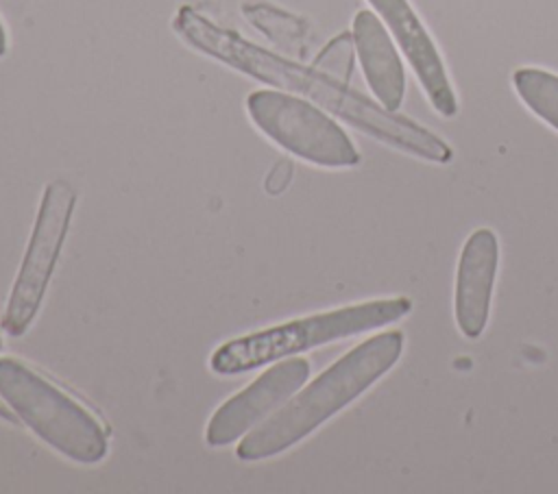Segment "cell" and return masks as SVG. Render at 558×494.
<instances>
[{"label": "cell", "mask_w": 558, "mask_h": 494, "mask_svg": "<svg viewBox=\"0 0 558 494\" xmlns=\"http://www.w3.org/2000/svg\"><path fill=\"white\" fill-rule=\"evenodd\" d=\"M172 28L194 50L255 81L299 94L392 148L434 163H447L453 157L451 148L425 126L375 104L347 83L327 76L314 65L305 67L246 41L238 33L214 24L192 7H181L177 11Z\"/></svg>", "instance_id": "6da1fadb"}, {"label": "cell", "mask_w": 558, "mask_h": 494, "mask_svg": "<svg viewBox=\"0 0 558 494\" xmlns=\"http://www.w3.org/2000/svg\"><path fill=\"white\" fill-rule=\"evenodd\" d=\"M401 353L403 333L397 329L364 339L248 431L238 444V457L259 461L294 446L381 379Z\"/></svg>", "instance_id": "7a4b0ae2"}, {"label": "cell", "mask_w": 558, "mask_h": 494, "mask_svg": "<svg viewBox=\"0 0 558 494\" xmlns=\"http://www.w3.org/2000/svg\"><path fill=\"white\" fill-rule=\"evenodd\" d=\"M410 298H379L340 309L314 313L307 318L288 320L270 329L242 335L218 346L209 357V368L216 374H240L264 363L351 337L377 326L392 324L408 316Z\"/></svg>", "instance_id": "3957f363"}, {"label": "cell", "mask_w": 558, "mask_h": 494, "mask_svg": "<svg viewBox=\"0 0 558 494\" xmlns=\"http://www.w3.org/2000/svg\"><path fill=\"white\" fill-rule=\"evenodd\" d=\"M0 398L41 442L76 464H98L107 429L78 400L13 357L0 359Z\"/></svg>", "instance_id": "277c9868"}, {"label": "cell", "mask_w": 558, "mask_h": 494, "mask_svg": "<svg viewBox=\"0 0 558 494\" xmlns=\"http://www.w3.org/2000/svg\"><path fill=\"white\" fill-rule=\"evenodd\" d=\"M251 122L290 155L320 168H351L360 152L323 109L290 91L257 89L246 96Z\"/></svg>", "instance_id": "5b68a950"}, {"label": "cell", "mask_w": 558, "mask_h": 494, "mask_svg": "<svg viewBox=\"0 0 558 494\" xmlns=\"http://www.w3.org/2000/svg\"><path fill=\"white\" fill-rule=\"evenodd\" d=\"M76 205V192L65 181H52L41 194L28 248L11 287L7 309L2 316V329L17 337L33 324L48 283L52 279L57 259L61 255L70 220Z\"/></svg>", "instance_id": "8992f818"}, {"label": "cell", "mask_w": 558, "mask_h": 494, "mask_svg": "<svg viewBox=\"0 0 558 494\" xmlns=\"http://www.w3.org/2000/svg\"><path fill=\"white\" fill-rule=\"evenodd\" d=\"M310 376V363L288 357L262 372L248 387L225 400L207 422L205 440L209 446H227L268 420Z\"/></svg>", "instance_id": "52a82bcc"}, {"label": "cell", "mask_w": 558, "mask_h": 494, "mask_svg": "<svg viewBox=\"0 0 558 494\" xmlns=\"http://www.w3.org/2000/svg\"><path fill=\"white\" fill-rule=\"evenodd\" d=\"M384 20V24L395 35L405 59L410 61L421 87L425 89L432 107L442 118H453L458 113V98L447 76L442 57L429 37L427 28L418 20L416 11L408 0H366Z\"/></svg>", "instance_id": "ba28073f"}, {"label": "cell", "mask_w": 558, "mask_h": 494, "mask_svg": "<svg viewBox=\"0 0 558 494\" xmlns=\"http://www.w3.org/2000/svg\"><path fill=\"white\" fill-rule=\"evenodd\" d=\"M499 265V239L490 229L473 231L460 252L456 274V322L464 337H480L490 311Z\"/></svg>", "instance_id": "9c48e42d"}, {"label": "cell", "mask_w": 558, "mask_h": 494, "mask_svg": "<svg viewBox=\"0 0 558 494\" xmlns=\"http://www.w3.org/2000/svg\"><path fill=\"white\" fill-rule=\"evenodd\" d=\"M351 35L371 91L381 107L397 111L405 94V72L388 30L373 11L362 9L353 17Z\"/></svg>", "instance_id": "30bf717a"}, {"label": "cell", "mask_w": 558, "mask_h": 494, "mask_svg": "<svg viewBox=\"0 0 558 494\" xmlns=\"http://www.w3.org/2000/svg\"><path fill=\"white\" fill-rule=\"evenodd\" d=\"M242 15L246 22L257 28L264 37H268L275 46L292 52L303 54L305 37H307V22L290 11H283L268 2H244Z\"/></svg>", "instance_id": "8fae6325"}, {"label": "cell", "mask_w": 558, "mask_h": 494, "mask_svg": "<svg viewBox=\"0 0 558 494\" xmlns=\"http://www.w3.org/2000/svg\"><path fill=\"white\" fill-rule=\"evenodd\" d=\"M512 85L523 104L558 131V74L541 67H519Z\"/></svg>", "instance_id": "7c38bea8"}, {"label": "cell", "mask_w": 558, "mask_h": 494, "mask_svg": "<svg viewBox=\"0 0 558 494\" xmlns=\"http://www.w3.org/2000/svg\"><path fill=\"white\" fill-rule=\"evenodd\" d=\"M353 61H355V44L351 33H340L331 41L325 44V48L316 54L314 67L325 72L327 76L349 83L353 74Z\"/></svg>", "instance_id": "4fadbf2b"}, {"label": "cell", "mask_w": 558, "mask_h": 494, "mask_svg": "<svg viewBox=\"0 0 558 494\" xmlns=\"http://www.w3.org/2000/svg\"><path fill=\"white\" fill-rule=\"evenodd\" d=\"M290 178H292V163H290V161H279V163L270 170V174H268V178H266V192L279 194V192L290 183Z\"/></svg>", "instance_id": "5bb4252c"}, {"label": "cell", "mask_w": 558, "mask_h": 494, "mask_svg": "<svg viewBox=\"0 0 558 494\" xmlns=\"http://www.w3.org/2000/svg\"><path fill=\"white\" fill-rule=\"evenodd\" d=\"M7 46H9V41H7V30H4V26H2V22H0V57H4Z\"/></svg>", "instance_id": "9a60e30c"}, {"label": "cell", "mask_w": 558, "mask_h": 494, "mask_svg": "<svg viewBox=\"0 0 558 494\" xmlns=\"http://www.w3.org/2000/svg\"><path fill=\"white\" fill-rule=\"evenodd\" d=\"M0 418H7V420H13V411L7 407V403H0Z\"/></svg>", "instance_id": "2e32d148"}, {"label": "cell", "mask_w": 558, "mask_h": 494, "mask_svg": "<svg viewBox=\"0 0 558 494\" xmlns=\"http://www.w3.org/2000/svg\"><path fill=\"white\" fill-rule=\"evenodd\" d=\"M0 350H2V337H0Z\"/></svg>", "instance_id": "e0dca14e"}]
</instances>
